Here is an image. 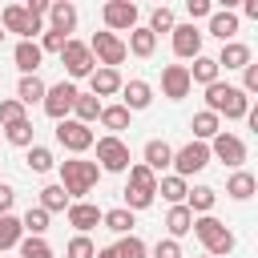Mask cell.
Listing matches in <instances>:
<instances>
[{"label": "cell", "instance_id": "6da1fadb", "mask_svg": "<svg viewBox=\"0 0 258 258\" xmlns=\"http://www.w3.org/2000/svg\"><path fill=\"white\" fill-rule=\"evenodd\" d=\"M206 109L214 113V117H230V121H242L246 113H250V97L238 89V85H226V81H214V85H206Z\"/></svg>", "mask_w": 258, "mask_h": 258}, {"label": "cell", "instance_id": "11a10c76", "mask_svg": "<svg viewBox=\"0 0 258 258\" xmlns=\"http://www.w3.org/2000/svg\"><path fill=\"white\" fill-rule=\"evenodd\" d=\"M202 258H210V254H202Z\"/></svg>", "mask_w": 258, "mask_h": 258}, {"label": "cell", "instance_id": "f907efd6", "mask_svg": "<svg viewBox=\"0 0 258 258\" xmlns=\"http://www.w3.org/2000/svg\"><path fill=\"white\" fill-rule=\"evenodd\" d=\"M12 202H16V189H12L8 181H0V218L12 214Z\"/></svg>", "mask_w": 258, "mask_h": 258}, {"label": "cell", "instance_id": "3957f363", "mask_svg": "<svg viewBox=\"0 0 258 258\" xmlns=\"http://www.w3.org/2000/svg\"><path fill=\"white\" fill-rule=\"evenodd\" d=\"M189 230L202 238V246H206V254H210V258H226V254L238 246V242H234V234H230V230H226V226H222L214 214L194 218V226H189Z\"/></svg>", "mask_w": 258, "mask_h": 258}, {"label": "cell", "instance_id": "4dcf8cb0", "mask_svg": "<svg viewBox=\"0 0 258 258\" xmlns=\"http://www.w3.org/2000/svg\"><path fill=\"white\" fill-rule=\"evenodd\" d=\"M189 226H194V214H189L185 206H169V214H165V230H169V238H173V242L185 238Z\"/></svg>", "mask_w": 258, "mask_h": 258}, {"label": "cell", "instance_id": "7bdbcfd3", "mask_svg": "<svg viewBox=\"0 0 258 258\" xmlns=\"http://www.w3.org/2000/svg\"><path fill=\"white\" fill-rule=\"evenodd\" d=\"M16 121H24V105H20L16 97H4V101H0V129H4V125H16Z\"/></svg>", "mask_w": 258, "mask_h": 258}, {"label": "cell", "instance_id": "d6986e66", "mask_svg": "<svg viewBox=\"0 0 258 258\" xmlns=\"http://www.w3.org/2000/svg\"><path fill=\"white\" fill-rule=\"evenodd\" d=\"M214 60H218V69H226V73H230V69H246L254 56H250V44H242V40H230V44H222V52H218Z\"/></svg>", "mask_w": 258, "mask_h": 258}, {"label": "cell", "instance_id": "9c48e42d", "mask_svg": "<svg viewBox=\"0 0 258 258\" xmlns=\"http://www.w3.org/2000/svg\"><path fill=\"white\" fill-rule=\"evenodd\" d=\"M60 64H64V73H69V81H81V77H93V69H97V60H93V52H89V44H81V40H69V44L60 48Z\"/></svg>", "mask_w": 258, "mask_h": 258}, {"label": "cell", "instance_id": "b9f144b4", "mask_svg": "<svg viewBox=\"0 0 258 258\" xmlns=\"http://www.w3.org/2000/svg\"><path fill=\"white\" fill-rule=\"evenodd\" d=\"M113 250H117V258H145V254H149V250H145V242H141L137 234H125Z\"/></svg>", "mask_w": 258, "mask_h": 258}, {"label": "cell", "instance_id": "7dc6e473", "mask_svg": "<svg viewBox=\"0 0 258 258\" xmlns=\"http://www.w3.org/2000/svg\"><path fill=\"white\" fill-rule=\"evenodd\" d=\"M238 89H242L246 97H250V93H258V64H254V60L242 69V85H238Z\"/></svg>", "mask_w": 258, "mask_h": 258}, {"label": "cell", "instance_id": "d590c367", "mask_svg": "<svg viewBox=\"0 0 258 258\" xmlns=\"http://www.w3.org/2000/svg\"><path fill=\"white\" fill-rule=\"evenodd\" d=\"M0 133H4V141H8V145H20V149H28V145H32V133H36V129H32V121L24 117V121H16V125H4Z\"/></svg>", "mask_w": 258, "mask_h": 258}, {"label": "cell", "instance_id": "74e56055", "mask_svg": "<svg viewBox=\"0 0 258 258\" xmlns=\"http://www.w3.org/2000/svg\"><path fill=\"white\" fill-rule=\"evenodd\" d=\"M40 210H44V214L69 210V194L60 189V181H56V185H44V189H40Z\"/></svg>", "mask_w": 258, "mask_h": 258}, {"label": "cell", "instance_id": "ffe728a7", "mask_svg": "<svg viewBox=\"0 0 258 258\" xmlns=\"http://www.w3.org/2000/svg\"><path fill=\"white\" fill-rule=\"evenodd\" d=\"M169 161H173V145L169 141H161V137H153V141H145V169H153V173H161V169H169Z\"/></svg>", "mask_w": 258, "mask_h": 258}, {"label": "cell", "instance_id": "83f0119b", "mask_svg": "<svg viewBox=\"0 0 258 258\" xmlns=\"http://www.w3.org/2000/svg\"><path fill=\"white\" fill-rule=\"evenodd\" d=\"M101 226L125 238V234H133V226H137V222H133V210H125V206H117V210H105V214H101Z\"/></svg>", "mask_w": 258, "mask_h": 258}, {"label": "cell", "instance_id": "d6a6232c", "mask_svg": "<svg viewBox=\"0 0 258 258\" xmlns=\"http://www.w3.org/2000/svg\"><path fill=\"white\" fill-rule=\"evenodd\" d=\"M44 89H48V85H44V81H40L36 73H32V77H20V85H16V101H20V105L44 101Z\"/></svg>", "mask_w": 258, "mask_h": 258}, {"label": "cell", "instance_id": "ac0fdd59", "mask_svg": "<svg viewBox=\"0 0 258 258\" xmlns=\"http://www.w3.org/2000/svg\"><path fill=\"white\" fill-rule=\"evenodd\" d=\"M12 60H16V69H20L24 77H32V73L40 69L44 52H40V44H36V40H20V44L12 48Z\"/></svg>", "mask_w": 258, "mask_h": 258}, {"label": "cell", "instance_id": "681fc988", "mask_svg": "<svg viewBox=\"0 0 258 258\" xmlns=\"http://www.w3.org/2000/svg\"><path fill=\"white\" fill-rule=\"evenodd\" d=\"M153 258H181V246H177L173 238H161V242L153 246Z\"/></svg>", "mask_w": 258, "mask_h": 258}, {"label": "cell", "instance_id": "2e32d148", "mask_svg": "<svg viewBox=\"0 0 258 258\" xmlns=\"http://www.w3.org/2000/svg\"><path fill=\"white\" fill-rule=\"evenodd\" d=\"M64 214H69V226H73L77 234H89L93 226H101V214H105V210H97L93 202H69Z\"/></svg>", "mask_w": 258, "mask_h": 258}, {"label": "cell", "instance_id": "f546056e", "mask_svg": "<svg viewBox=\"0 0 258 258\" xmlns=\"http://www.w3.org/2000/svg\"><path fill=\"white\" fill-rule=\"evenodd\" d=\"M97 121L109 129V137H117L121 129H129V109L125 105H101V117Z\"/></svg>", "mask_w": 258, "mask_h": 258}, {"label": "cell", "instance_id": "9a60e30c", "mask_svg": "<svg viewBox=\"0 0 258 258\" xmlns=\"http://www.w3.org/2000/svg\"><path fill=\"white\" fill-rule=\"evenodd\" d=\"M121 105H125L129 113L149 109V105H153V85H149V81H137V77L125 81V85H121Z\"/></svg>", "mask_w": 258, "mask_h": 258}, {"label": "cell", "instance_id": "4316f807", "mask_svg": "<svg viewBox=\"0 0 258 258\" xmlns=\"http://www.w3.org/2000/svg\"><path fill=\"white\" fill-rule=\"evenodd\" d=\"M214 202H218V194H214L210 185H194V189L185 194V210H189L194 218H202V214H210V210H214Z\"/></svg>", "mask_w": 258, "mask_h": 258}, {"label": "cell", "instance_id": "8d00e7d4", "mask_svg": "<svg viewBox=\"0 0 258 258\" xmlns=\"http://www.w3.org/2000/svg\"><path fill=\"white\" fill-rule=\"evenodd\" d=\"M20 230H24L28 238H44V230H48V214H44L40 206H28V214L20 218Z\"/></svg>", "mask_w": 258, "mask_h": 258}, {"label": "cell", "instance_id": "d4e9b609", "mask_svg": "<svg viewBox=\"0 0 258 258\" xmlns=\"http://www.w3.org/2000/svg\"><path fill=\"white\" fill-rule=\"evenodd\" d=\"M189 129H194V141H214L222 133V117H214L210 109H202V113H194Z\"/></svg>", "mask_w": 258, "mask_h": 258}, {"label": "cell", "instance_id": "1f68e13d", "mask_svg": "<svg viewBox=\"0 0 258 258\" xmlns=\"http://www.w3.org/2000/svg\"><path fill=\"white\" fill-rule=\"evenodd\" d=\"M153 48H157V36L149 32V28H133L129 32V44H125V52H133V56H153Z\"/></svg>", "mask_w": 258, "mask_h": 258}, {"label": "cell", "instance_id": "ee69618b", "mask_svg": "<svg viewBox=\"0 0 258 258\" xmlns=\"http://www.w3.org/2000/svg\"><path fill=\"white\" fill-rule=\"evenodd\" d=\"M64 258H97V246L89 242V234H77V238L64 246Z\"/></svg>", "mask_w": 258, "mask_h": 258}, {"label": "cell", "instance_id": "e575fe53", "mask_svg": "<svg viewBox=\"0 0 258 258\" xmlns=\"http://www.w3.org/2000/svg\"><path fill=\"white\" fill-rule=\"evenodd\" d=\"M20 238H24V230H20V218L4 214V218H0V254H4V250H16V246H20Z\"/></svg>", "mask_w": 258, "mask_h": 258}, {"label": "cell", "instance_id": "9f6ffc18", "mask_svg": "<svg viewBox=\"0 0 258 258\" xmlns=\"http://www.w3.org/2000/svg\"><path fill=\"white\" fill-rule=\"evenodd\" d=\"M0 137H4V133H0Z\"/></svg>", "mask_w": 258, "mask_h": 258}, {"label": "cell", "instance_id": "8992f818", "mask_svg": "<svg viewBox=\"0 0 258 258\" xmlns=\"http://www.w3.org/2000/svg\"><path fill=\"white\" fill-rule=\"evenodd\" d=\"M169 165H173V173L185 181L189 173H202V169L210 165V145H206V141H185L181 149H173V161H169Z\"/></svg>", "mask_w": 258, "mask_h": 258}, {"label": "cell", "instance_id": "cb8c5ba5", "mask_svg": "<svg viewBox=\"0 0 258 258\" xmlns=\"http://www.w3.org/2000/svg\"><path fill=\"white\" fill-rule=\"evenodd\" d=\"M185 73H189V85L198 81V85L206 89V85H214V81H218V73H222V69H218V60H214V56H194V64H185Z\"/></svg>", "mask_w": 258, "mask_h": 258}, {"label": "cell", "instance_id": "603a6c76", "mask_svg": "<svg viewBox=\"0 0 258 258\" xmlns=\"http://www.w3.org/2000/svg\"><path fill=\"white\" fill-rule=\"evenodd\" d=\"M254 189H258V181H254V173H250V169H234V173H230V181H226V194H230L234 202H250V198H254Z\"/></svg>", "mask_w": 258, "mask_h": 258}, {"label": "cell", "instance_id": "4fadbf2b", "mask_svg": "<svg viewBox=\"0 0 258 258\" xmlns=\"http://www.w3.org/2000/svg\"><path fill=\"white\" fill-rule=\"evenodd\" d=\"M202 36H206V32H198L194 24H173V32H169V40H173V52H177L181 60H194V56H202Z\"/></svg>", "mask_w": 258, "mask_h": 258}, {"label": "cell", "instance_id": "277c9868", "mask_svg": "<svg viewBox=\"0 0 258 258\" xmlns=\"http://www.w3.org/2000/svg\"><path fill=\"white\" fill-rule=\"evenodd\" d=\"M137 4L133 0H105L101 4V20H105V32H133L137 28Z\"/></svg>", "mask_w": 258, "mask_h": 258}, {"label": "cell", "instance_id": "7a4b0ae2", "mask_svg": "<svg viewBox=\"0 0 258 258\" xmlns=\"http://www.w3.org/2000/svg\"><path fill=\"white\" fill-rule=\"evenodd\" d=\"M60 165V189L69 194V202L77 198V202H85V194L97 185V177H101V169H97V161H85V157H69V161H56Z\"/></svg>", "mask_w": 258, "mask_h": 258}, {"label": "cell", "instance_id": "e0dca14e", "mask_svg": "<svg viewBox=\"0 0 258 258\" xmlns=\"http://www.w3.org/2000/svg\"><path fill=\"white\" fill-rule=\"evenodd\" d=\"M210 36H218L222 44H230V40L238 36V12H230V8H214V12H210Z\"/></svg>", "mask_w": 258, "mask_h": 258}, {"label": "cell", "instance_id": "c3c4849f", "mask_svg": "<svg viewBox=\"0 0 258 258\" xmlns=\"http://www.w3.org/2000/svg\"><path fill=\"white\" fill-rule=\"evenodd\" d=\"M185 12H189V24H194V20L210 16V12H214V4H210V0H185Z\"/></svg>", "mask_w": 258, "mask_h": 258}, {"label": "cell", "instance_id": "484cf974", "mask_svg": "<svg viewBox=\"0 0 258 258\" xmlns=\"http://www.w3.org/2000/svg\"><path fill=\"white\" fill-rule=\"evenodd\" d=\"M157 194H161L169 206H185V194H189V185H185L177 173H165V177H157Z\"/></svg>", "mask_w": 258, "mask_h": 258}, {"label": "cell", "instance_id": "836d02e7", "mask_svg": "<svg viewBox=\"0 0 258 258\" xmlns=\"http://www.w3.org/2000/svg\"><path fill=\"white\" fill-rule=\"evenodd\" d=\"M129 189H141V194H153V198H157V173L145 169L141 161L129 165Z\"/></svg>", "mask_w": 258, "mask_h": 258}, {"label": "cell", "instance_id": "f6af8a7d", "mask_svg": "<svg viewBox=\"0 0 258 258\" xmlns=\"http://www.w3.org/2000/svg\"><path fill=\"white\" fill-rule=\"evenodd\" d=\"M69 44V36L64 32H56V28H44V36H40V52H60Z\"/></svg>", "mask_w": 258, "mask_h": 258}, {"label": "cell", "instance_id": "ab89813d", "mask_svg": "<svg viewBox=\"0 0 258 258\" xmlns=\"http://www.w3.org/2000/svg\"><path fill=\"white\" fill-rule=\"evenodd\" d=\"M173 24H177V20H173V8L157 4V8L149 12V24H145V28H149V32L157 36V32H173Z\"/></svg>", "mask_w": 258, "mask_h": 258}, {"label": "cell", "instance_id": "52a82bcc", "mask_svg": "<svg viewBox=\"0 0 258 258\" xmlns=\"http://www.w3.org/2000/svg\"><path fill=\"white\" fill-rule=\"evenodd\" d=\"M89 52H93L97 69H117V64L129 56V52H125V40H121V36H113V32H93Z\"/></svg>", "mask_w": 258, "mask_h": 258}, {"label": "cell", "instance_id": "f1b7e54d", "mask_svg": "<svg viewBox=\"0 0 258 258\" xmlns=\"http://www.w3.org/2000/svg\"><path fill=\"white\" fill-rule=\"evenodd\" d=\"M97 117H101V101H97L93 93H77V101H73V121L93 125Z\"/></svg>", "mask_w": 258, "mask_h": 258}, {"label": "cell", "instance_id": "44dd1931", "mask_svg": "<svg viewBox=\"0 0 258 258\" xmlns=\"http://www.w3.org/2000/svg\"><path fill=\"white\" fill-rule=\"evenodd\" d=\"M89 85H93V97L101 101V97H113V93H121V73L117 69H93V77H89Z\"/></svg>", "mask_w": 258, "mask_h": 258}, {"label": "cell", "instance_id": "f5cc1de1", "mask_svg": "<svg viewBox=\"0 0 258 258\" xmlns=\"http://www.w3.org/2000/svg\"><path fill=\"white\" fill-rule=\"evenodd\" d=\"M97 258H117V250H113V246H101V250H97Z\"/></svg>", "mask_w": 258, "mask_h": 258}, {"label": "cell", "instance_id": "bcb514c9", "mask_svg": "<svg viewBox=\"0 0 258 258\" xmlns=\"http://www.w3.org/2000/svg\"><path fill=\"white\" fill-rule=\"evenodd\" d=\"M149 206H153V194H141V189H129L125 185V210L137 214V210H149Z\"/></svg>", "mask_w": 258, "mask_h": 258}, {"label": "cell", "instance_id": "816d5d0a", "mask_svg": "<svg viewBox=\"0 0 258 258\" xmlns=\"http://www.w3.org/2000/svg\"><path fill=\"white\" fill-rule=\"evenodd\" d=\"M242 12H246L250 20H258V0H246V4H242Z\"/></svg>", "mask_w": 258, "mask_h": 258}, {"label": "cell", "instance_id": "30bf717a", "mask_svg": "<svg viewBox=\"0 0 258 258\" xmlns=\"http://www.w3.org/2000/svg\"><path fill=\"white\" fill-rule=\"evenodd\" d=\"M56 141L69 149V153H85V149H93V129L89 125H81V121H73V117H64V121H56Z\"/></svg>", "mask_w": 258, "mask_h": 258}, {"label": "cell", "instance_id": "5b68a950", "mask_svg": "<svg viewBox=\"0 0 258 258\" xmlns=\"http://www.w3.org/2000/svg\"><path fill=\"white\" fill-rule=\"evenodd\" d=\"M93 145H97V161H101L97 169H101V173H125V169H129V145H125L121 137H109V133H105V137H97Z\"/></svg>", "mask_w": 258, "mask_h": 258}, {"label": "cell", "instance_id": "f35d334b", "mask_svg": "<svg viewBox=\"0 0 258 258\" xmlns=\"http://www.w3.org/2000/svg\"><path fill=\"white\" fill-rule=\"evenodd\" d=\"M52 165H56V157H52L48 145H28V169L32 173H48Z\"/></svg>", "mask_w": 258, "mask_h": 258}, {"label": "cell", "instance_id": "7c38bea8", "mask_svg": "<svg viewBox=\"0 0 258 258\" xmlns=\"http://www.w3.org/2000/svg\"><path fill=\"white\" fill-rule=\"evenodd\" d=\"M210 157H218L222 165H230V169H238L242 161H246V145H242V137H234V133H218L214 141H210Z\"/></svg>", "mask_w": 258, "mask_h": 258}, {"label": "cell", "instance_id": "7402d4cb", "mask_svg": "<svg viewBox=\"0 0 258 258\" xmlns=\"http://www.w3.org/2000/svg\"><path fill=\"white\" fill-rule=\"evenodd\" d=\"M48 28H56V32H73L77 28V8L69 4V0H56V4H48Z\"/></svg>", "mask_w": 258, "mask_h": 258}, {"label": "cell", "instance_id": "8fae6325", "mask_svg": "<svg viewBox=\"0 0 258 258\" xmlns=\"http://www.w3.org/2000/svg\"><path fill=\"white\" fill-rule=\"evenodd\" d=\"M4 32H16L20 40H32L36 32H44V24L36 20V16H28L24 12V4H8L4 8V24H0Z\"/></svg>", "mask_w": 258, "mask_h": 258}, {"label": "cell", "instance_id": "60d3db41", "mask_svg": "<svg viewBox=\"0 0 258 258\" xmlns=\"http://www.w3.org/2000/svg\"><path fill=\"white\" fill-rule=\"evenodd\" d=\"M16 250H20V258H56V254H52V246H48L44 238H28V234L20 238V246H16Z\"/></svg>", "mask_w": 258, "mask_h": 258}, {"label": "cell", "instance_id": "5bb4252c", "mask_svg": "<svg viewBox=\"0 0 258 258\" xmlns=\"http://www.w3.org/2000/svg\"><path fill=\"white\" fill-rule=\"evenodd\" d=\"M189 73H185V64H165L161 69V97H169V101H181V97H189Z\"/></svg>", "mask_w": 258, "mask_h": 258}, {"label": "cell", "instance_id": "db71d44e", "mask_svg": "<svg viewBox=\"0 0 258 258\" xmlns=\"http://www.w3.org/2000/svg\"><path fill=\"white\" fill-rule=\"evenodd\" d=\"M0 40H4V28H0Z\"/></svg>", "mask_w": 258, "mask_h": 258}, {"label": "cell", "instance_id": "ba28073f", "mask_svg": "<svg viewBox=\"0 0 258 258\" xmlns=\"http://www.w3.org/2000/svg\"><path fill=\"white\" fill-rule=\"evenodd\" d=\"M77 93H81V89H77L73 81H56V85H48V89H44V101H40V105H44V113H48L52 121H64V117L73 113Z\"/></svg>", "mask_w": 258, "mask_h": 258}]
</instances>
